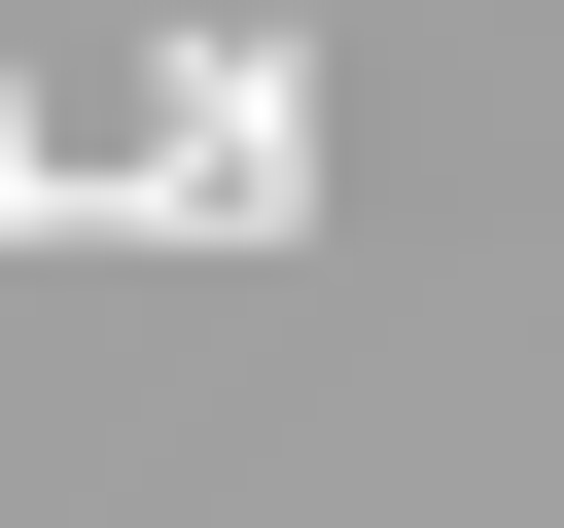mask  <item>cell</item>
Wrapping results in <instances>:
<instances>
[{"mask_svg": "<svg viewBox=\"0 0 564 528\" xmlns=\"http://www.w3.org/2000/svg\"><path fill=\"white\" fill-rule=\"evenodd\" d=\"M106 211H176V246H317V35H176V141H141Z\"/></svg>", "mask_w": 564, "mask_h": 528, "instance_id": "6da1fadb", "label": "cell"}, {"mask_svg": "<svg viewBox=\"0 0 564 528\" xmlns=\"http://www.w3.org/2000/svg\"><path fill=\"white\" fill-rule=\"evenodd\" d=\"M70 211H106V176H70V141H35V106H0V246H70Z\"/></svg>", "mask_w": 564, "mask_h": 528, "instance_id": "7a4b0ae2", "label": "cell"}]
</instances>
